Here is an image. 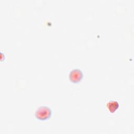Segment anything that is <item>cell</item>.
Wrapping results in <instances>:
<instances>
[{
    "label": "cell",
    "mask_w": 134,
    "mask_h": 134,
    "mask_svg": "<svg viewBox=\"0 0 134 134\" xmlns=\"http://www.w3.org/2000/svg\"><path fill=\"white\" fill-rule=\"evenodd\" d=\"M52 115V110L48 106H41L37 108L35 112V117L37 119L44 121L49 119Z\"/></svg>",
    "instance_id": "6da1fadb"
},
{
    "label": "cell",
    "mask_w": 134,
    "mask_h": 134,
    "mask_svg": "<svg viewBox=\"0 0 134 134\" xmlns=\"http://www.w3.org/2000/svg\"><path fill=\"white\" fill-rule=\"evenodd\" d=\"M83 76V72L80 69H74L69 74V80L73 83H77L81 81Z\"/></svg>",
    "instance_id": "7a4b0ae2"
},
{
    "label": "cell",
    "mask_w": 134,
    "mask_h": 134,
    "mask_svg": "<svg viewBox=\"0 0 134 134\" xmlns=\"http://www.w3.org/2000/svg\"><path fill=\"white\" fill-rule=\"evenodd\" d=\"M106 106L108 109L109 110L110 113H114L119 106V103L117 101H109L106 104Z\"/></svg>",
    "instance_id": "3957f363"
}]
</instances>
